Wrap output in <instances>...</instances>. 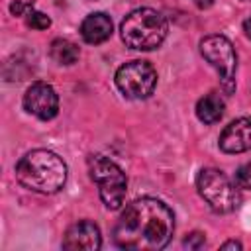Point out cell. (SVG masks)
I'll use <instances>...</instances> for the list:
<instances>
[{"label": "cell", "mask_w": 251, "mask_h": 251, "mask_svg": "<svg viewBox=\"0 0 251 251\" xmlns=\"http://www.w3.org/2000/svg\"><path fill=\"white\" fill-rule=\"evenodd\" d=\"M173 231L171 208L157 198H139L122 212L114 227V241L122 249L157 251L171 241Z\"/></svg>", "instance_id": "6da1fadb"}, {"label": "cell", "mask_w": 251, "mask_h": 251, "mask_svg": "<svg viewBox=\"0 0 251 251\" xmlns=\"http://www.w3.org/2000/svg\"><path fill=\"white\" fill-rule=\"evenodd\" d=\"M16 178L27 190L53 194L59 192L67 182V165L57 153L35 149L20 159L16 165Z\"/></svg>", "instance_id": "7a4b0ae2"}, {"label": "cell", "mask_w": 251, "mask_h": 251, "mask_svg": "<svg viewBox=\"0 0 251 251\" xmlns=\"http://www.w3.org/2000/svg\"><path fill=\"white\" fill-rule=\"evenodd\" d=\"M169 25L163 14L153 8H137L129 12L120 25L122 41L139 51H149L159 47L167 37Z\"/></svg>", "instance_id": "3957f363"}, {"label": "cell", "mask_w": 251, "mask_h": 251, "mask_svg": "<svg viewBox=\"0 0 251 251\" xmlns=\"http://www.w3.org/2000/svg\"><path fill=\"white\" fill-rule=\"evenodd\" d=\"M196 188L204 202L220 214L233 212L241 202L237 184H233L220 169H202L196 176Z\"/></svg>", "instance_id": "277c9868"}, {"label": "cell", "mask_w": 251, "mask_h": 251, "mask_svg": "<svg viewBox=\"0 0 251 251\" xmlns=\"http://www.w3.org/2000/svg\"><path fill=\"white\" fill-rule=\"evenodd\" d=\"M88 171L92 180L98 184L100 198L110 210H118L126 200L127 180L124 171L104 155H90L88 157Z\"/></svg>", "instance_id": "5b68a950"}, {"label": "cell", "mask_w": 251, "mask_h": 251, "mask_svg": "<svg viewBox=\"0 0 251 251\" xmlns=\"http://www.w3.org/2000/svg\"><path fill=\"white\" fill-rule=\"evenodd\" d=\"M116 84L126 98L141 100L153 94L157 73L147 61H129L116 71Z\"/></svg>", "instance_id": "8992f818"}, {"label": "cell", "mask_w": 251, "mask_h": 251, "mask_svg": "<svg viewBox=\"0 0 251 251\" xmlns=\"http://www.w3.org/2000/svg\"><path fill=\"white\" fill-rule=\"evenodd\" d=\"M200 53L202 57L218 71L222 84L227 92L233 90V76H235V67H237V57L233 51V45L227 37L224 35H206L200 41Z\"/></svg>", "instance_id": "52a82bcc"}, {"label": "cell", "mask_w": 251, "mask_h": 251, "mask_svg": "<svg viewBox=\"0 0 251 251\" xmlns=\"http://www.w3.org/2000/svg\"><path fill=\"white\" fill-rule=\"evenodd\" d=\"M24 108L39 120H51L59 112V96L47 82H33L24 94Z\"/></svg>", "instance_id": "ba28073f"}, {"label": "cell", "mask_w": 251, "mask_h": 251, "mask_svg": "<svg viewBox=\"0 0 251 251\" xmlns=\"http://www.w3.org/2000/svg\"><path fill=\"white\" fill-rule=\"evenodd\" d=\"M102 245V237H100V229L96 224L82 220L73 224L65 237H63V247L65 249H86V251H94Z\"/></svg>", "instance_id": "9c48e42d"}, {"label": "cell", "mask_w": 251, "mask_h": 251, "mask_svg": "<svg viewBox=\"0 0 251 251\" xmlns=\"http://www.w3.org/2000/svg\"><path fill=\"white\" fill-rule=\"evenodd\" d=\"M220 149L226 153L251 151V118H239L226 126L220 135Z\"/></svg>", "instance_id": "30bf717a"}, {"label": "cell", "mask_w": 251, "mask_h": 251, "mask_svg": "<svg viewBox=\"0 0 251 251\" xmlns=\"http://www.w3.org/2000/svg\"><path fill=\"white\" fill-rule=\"evenodd\" d=\"M80 35H82V39L86 43H92V45L104 43L112 35V20H110V16L104 14V12L88 14L80 24Z\"/></svg>", "instance_id": "8fae6325"}, {"label": "cell", "mask_w": 251, "mask_h": 251, "mask_svg": "<svg viewBox=\"0 0 251 251\" xmlns=\"http://www.w3.org/2000/svg\"><path fill=\"white\" fill-rule=\"evenodd\" d=\"M196 116L200 122L204 124H216L222 120L224 116V100L220 98V94L210 92L206 96H202L196 104Z\"/></svg>", "instance_id": "7c38bea8"}, {"label": "cell", "mask_w": 251, "mask_h": 251, "mask_svg": "<svg viewBox=\"0 0 251 251\" xmlns=\"http://www.w3.org/2000/svg\"><path fill=\"white\" fill-rule=\"evenodd\" d=\"M49 53H51L53 61L59 65H73L78 61V55H80L78 47L69 39H55L51 43Z\"/></svg>", "instance_id": "4fadbf2b"}, {"label": "cell", "mask_w": 251, "mask_h": 251, "mask_svg": "<svg viewBox=\"0 0 251 251\" xmlns=\"http://www.w3.org/2000/svg\"><path fill=\"white\" fill-rule=\"evenodd\" d=\"M25 22H27V25L33 27V29H47V27L51 25L49 16H45L43 12H37V10H33V8L25 14Z\"/></svg>", "instance_id": "5bb4252c"}, {"label": "cell", "mask_w": 251, "mask_h": 251, "mask_svg": "<svg viewBox=\"0 0 251 251\" xmlns=\"http://www.w3.org/2000/svg\"><path fill=\"white\" fill-rule=\"evenodd\" d=\"M235 184L237 188H243V190H251V161L241 165L235 173Z\"/></svg>", "instance_id": "9a60e30c"}, {"label": "cell", "mask_w": 251, "mask_h": 251, "mask_svg": "<svg viewBox=\"0 0 251 251\" xmlns=\"http://www.w3.org/2000/svg\"><path fill=\"white\" fill-rule=\"evenodd\" d=\"M204 243H206V237H204V233H198V231L190 233L184 239V247H188V249H200V247H204Z\"/></svg>", "instance_id": "2e32d148"}, {"label": "cell", "mask_w": 251, "mask_h": 251, "mask_svg": "<svg viewBox=\"0 0 251 251\" xmlns=\"http://www.w3.org/2000/svg\"><path fill=\"white\" fill-rule=\"evenodd\" d=\"M198 8H202V10H206V8H210L212 4H214V0H192Z\"/></svg>", "instance_id": "e0dca14e"}, {"label": "cell", "mask_w": 251, "mask_h": 251, "mask_svg": "<svg viewBox=\"0 0 251 251\" xmlns=\"http://www.w3.org/2000/svg\"><path fill=\"white\" fill-rule=\"evenodd\" d=\"M222 249H241V243L239 241H226L222 245Z\"/></svg>", "instance_id": "ac0fdd59"}, {"label": "cell", "mask_w": 251, "mask_h": 251, "mask_svg": "<svg viewBox=\"0 0 251 251\" xmlns=\"http://www.w3.org/2000/svg\"><path fill=\"white\" fill-rule=\"evenodd\" d=\"M243 31H245V35L251 39V18H247V20L243 22Z\"/></svg>", "instance_id": "d6986e66"}, {"label": "cell", "mask_w": 251, "mask_h": 251, "mask_svg": "<svg viewBox=\"0 0 251 251\" xmlns=\"http://www.w3.org/2000/svg\"><path fill=\"white\" fill-rule=\"evenodd\" d=\"M241 2H251V0H241Z\"/></svg>", "instance_id": "ffe728a7"}]
</instances>
